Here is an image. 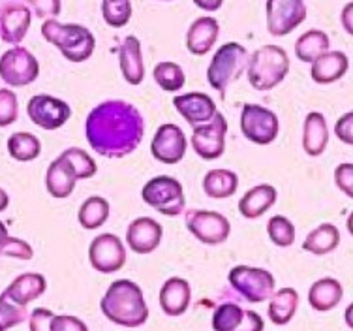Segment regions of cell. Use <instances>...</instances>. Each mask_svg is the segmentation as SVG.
Masks as SVG:
<instances>
[{
	"label": "cell",
	"instance_id": "ba28073f",
	"mask_svg": "<svg viewBox=\"0 0 353 331\" xmlns=\"http://www.w3.org/2000/svg\"><path fill=\"white\" fill-rule=\"evenodd\" d=\"M40 74V64L28 49L15 46L0 57V77L10 87H27Z\"/></svg>",
	"mask_w": 353,
	"mask_h": 331
},
{
	"label": "cell",
	"instance_id": "3957f363",
	"mask_svg": "<svg viewBox=\"0 0 353 331\" xmlns=\"http://www.w3.org/2000/svg\"><path fill=\"white\" fill-rule=\"evenodd\" d=\"M41 36L54 46L70 62L88 61L96 48L94 34L83 25L61 23V21L46 19L41 25Z\"/></svg>",
	"mask_w": 353,
	"mask_h": 331
},
{
	"label": "cell",
	"instance_id": "d6986e66",
	"mask_svg": "<svg viewBox=\"0 0 353 331\" xmlns=\"http://www.w3.org/2000/svg\"><path fill=\"white\" fill-rule=\"evenodd\" d=\"M220 34V25L211 15H203L190 25L186 32V49L192 55L203 57L214 48Z\"/></svg>",
	"mask_w": 353,
	"mask_h": 331
},
{
	"label": "cell",
	"instance_id": "6da1fadb",
	"mask_svg": "<svg viewBox=\"0 0 353 331\" xmlns=\"http://www.w3.org/2000/svg\"><path fill=\"white\" fill-rule=\"evenodd\" d=\"M87 142L98 155L123 158L134 153L145 134V122L136 106L124 100L98 104L85 122Z\"/></svg>",
	"mask_w": 353,
	"mask_h": 331
},
{
	"label": "cell",
	"instance_id": "c3c4849f",
	"mask_svg": "<svg viewBox=\"0 0 353 331\" xmlns=\"http://www.w3.org/2000/svg\"><path fill=\"white\" fill-rule=\"evenodd\" d=\"M194 4L203 12H216L222 8L224 0H194Z\"/></svg>",
	"mask_w": 353,
	"mask_h": 331
},
{
	"label": "cell",
	"instance_id": "816d5d0a",
	"mask_svg": "<svg viewBox=\"0 0 353 331\" xmlns=\"http://www.w3.org/2000/svg\"><path fill=\"white\" fill-rule=\"evenodd\" d=\"M8 237V228L4 226V223H0V247L4 243V239Z\"/></svg>",
	"mask_w": 353,
	"mask_h": 331
},
{
	"label": "cell",
	"instance_id": "277c9868",
	"mask_svg": "<svg viewBox=\"0 0 353 331\" xmlns=\"http://www.w3.org/2000/svg\"><path fill=\"white\" fill-rule=\"evenodd\" d=\"M290 72V57L280 46H263L248 57L246 75L256 91H271Z\"/></svg>",
	"mask_w": 353,
	"mask_h": 331
},
{
	"label": "cell",
	"instance_id": "d590c367",
	"mask_svg": "<svg viewBox=\"0 0 353 331\" xmlns=\"http://www.w3.org/2000/svg\"><path fill=\"white\" fill-rule=\"evenodd\" d=\"M59 158H62L64 162L68 164L72 171L77 177V181H83V179H90V177L96 176V171H98V166L96 162L90 158L87 151L77 149V147H70L62 153Z\"/></svg>",
	"mask_w": 353,
	"mask_h": 331
},
{
	"label": "cell",
	"instance_id": "4dcf8cb0",
	"mask_svg": "<svg viewBox=\"0 0 353 331\" xmlns=\"http://www.w3.org/2000/svg\"><path fill=\"white\" fill-rule=\"evenodd\" d=\"M239 189V177L230 169H211L203 177V190L209 198H222L233 196Z\"/></svg>",
	"mask_w": 353,
	"mask_h": 331
},
{
	"label": "cell",
	"instance_id": "cb8c5ba5",
	"mask_svg": "<svg viewBox=\"0 0 353 331\" xmlns=\"http://www.w3.org/2000/svg\"><path fill=\"white\" fill-rule=\"evenodd\" d=\"M329 143V126L323 113L312 111L305 119L303 126V149L308 156L323 155Z\"/></svg>",
	"mask_w": 353,
	"mask_h": 331
},
{
	"label": "cell",
	"instance_id": "f546056e",
	"mask_svg": "<svg viewBox=\"0 0 353 331\" xmlns=\"http://www.w3.org/2000/svg\"><path fill=\"white\" fill-rule=\"evenodd\" d=\"M75 182H77V177L62 158H57L51 162L48 176H46V187H48V192L51 196L68 198L74 192Z\"/></svg>",
	"mask_w": 353,
	"mask_h": 331
},
{
	"label": "cell",
	"instance_id": "ee69618b",
	"mask_svg": "<svg viewBox=\"0 0 353 331\" xmlns=\"http://www.w3.org/2000/svg\"><path fill=\"white\" fill-rule=\"evenodd\" d=\"M49 331H87V325L75 316H70V314H61V316L54 314L51 325H49Z\"/></svg>",
	"mask_w": 353,
	"mask_h": 331
},
{
	"label": "cell",
	"instance_id": "b9f144b4",
	"mask_svg": "<svg viewBox=\"0 0 353 331\" xmlns=\"http://www.w3.org/2000/svg\"><path fill=\"white\" fill-rule=\"evenodd\" d=\"M27 4L40 19H54L57 15H61L62 10L61 0H27Z\"/></svg>",
	"mask_w": 353,
	"mask_h": 331
},
{
	"label": "cell",
	"instance_id": "f1b7e54d",
	"mask_svg": "<svg viewBox=\"0 0 353 331\" xmlns=\"http://www.w3.org/2000/svg\"><path fill=\"white\" fill-rule=\"evenodd\" d=\"M340 245V231L339 228L331 223L319 224L318 228H314L306 239L303 241V250L310 252L314 256H327L331 254Z\"/></svg>",
	"mask_w": 353,
	"mask_h": 331
},
{
	"label": "cell",
	"instance_id": "e0dca14e",
	"mask_svg": "<svg viewBox=\"0 0 353 331\" xmlns=\"http://www.w3.org/2000/svg\"><path fill=\"white\" fill-rule=\"evenodd\" d=\"M162 224L150 216H139L126 230V243L136 254L145 256L158 249V245L162 241Z\"/></svg>",
	"mask_w": 353,
	"mask_h": 331
},
{
	"label": "cell",
	"instance_id": "484cf974",
	"mask_svg": "<svg viewBox=\"0 0 353 331\" xmlns=\"http://www.w3.org/2000/svg\"><path fill=\"white\" fill-rule=\"evenodd\" d=\"M48 288V281L40 273H23L15 278L14 283L8 286L4 294L12 299L14 303L27 307L30 301L38 299Z\"/></svg>",
	"mask_w": 353,
	"mask_h": 331
},
{
	"label": "cell",
	"instance_id": "7a4b0ae2",
	"mask_svg": "<svg viewBox=\"0 0 353 331\" xmlns=\"http://www.w3.org/2000/svg\"><path fill=\"white\" fill-rule=\"evenodd\" d=\"M100 309L108 320L124 328H139L149 318V307L145 303L141 288L128 278H119L109 284L100 301Z\"/></svg>",
	"mask_w": 353,
	"mask_h": 331
},
{
	"label": "cell",
	"instance_id": "ffe728a7",
	"mask_svg": "<svg viewBox=\"0 0 353 331\" xmlns=\"http://www.w3.org/2000/svg\"><path fill=\"white\" fill-rule=\"evenodd\" d=\"M32 14L23 4H8L0 14V36L8 44H21L27 36Z\"/></svg>",
	"mask_w": 353,
	"mask_h": 331
},
{
	"label": "cell",
	"instance_id": "8fae6325",
	"mask_svg": "<svg viewBox=\"0 0 353 331\" xmlns=\"http://www.w3.org/2000/svg\"><path fill=\"white\" fill-rule=\"evenodd\" d=\"M267 30L272 36H288L306 19L305 0H267Z\"/></svg>",
	"mask_w": 353,
	"mask_h": 331
},
{
	"label": "cell",
	"instance_id": "5b68a950",
	"mask_svg": "<svg viewBox=\"0 0 353 331\" xmlns=\"http://www.w3.org/2000/svg\"><path fill=\"white\" fill-rule=\"evenodd\" d=\"M248 64V53L237 41H228L216 49L207 68V82L224 98L231 83H235Z\"/></svg>",
	"mask_w": 353,
	"mask_h": 331
},
{
	"label": "cell",
	"instance_id": "52a82bcc",
	"mask_svg": "<svg viewBox=\"0 0 353 331\" xmlns=\"http://www.w3.org/2000/svg\"><path fill=\"white\" fill-rule=\"evenodd\" d=\"M228 281L248 303H261L271 298L276 281L271 271L252 265H235L228 275Z\"/></svg>",
	"mask_w": 353,
	"mask_h": 331
},
{
	"label": "cell",
	"instance_id": "9c48e42d",
	"mask_svg": "<svg viewBox=\"0 0 353 331\" xmlns=\"http://www.w3.org/2000/svg\"><path fill=\"white\" fill-rule=\"evenodd\" d=\"M241 130L246 140L256 145H269L276 140L280 130L279 117L274 111L258 106V104H245L241 111Z\"/></svg>",
	"mask_w": 353,
	"mask_h": 331
},
{
	"label": "cell",
	"instance_id": "7dc6e473",
	"mask_svg": "<svg viewBox=\"0 0 353 331\" xmlns=\"http://www.w3.org/2000/svg\"><path fill=\"white\" fill-rule=\"evenodd\" d=\"M340 19H342V27H344V30H346L350 36H353V0L352 2H347L346 6H344Z\"/></svg>",
	"mask_w": 353,
	"mask_h": 331
},
{
	"label": "cell",
	"instance_id": "f5cc1de1",
	"mask_svg": "<svg viewBox=\"0 0 353 331\" xmlns=\"http://www.w3.org/2000/svg\"><path fill=\"white\" fill-rule=\"evenodd\" d=\"M346 228H347V231H350V236L353 237V211H352V213H350V216H347Z\"/></svg>",
	"mask_w": 353,
	"mask_h": 331
},
{
	"label": "cell",
	"instance_id": "4fadbf2b",
	"mask_svg": "<svg viewBox=\"0 0 353 331\" xmlns=\"http://www.w3.org/2000/svg\"><path fill=\"white\" fill-rule=\"evenodd\" d=\"M186 226L192 236L205 245H222L231 234L230 220L214 211H188Z\"/></svg>",
	"mask_w": 353,
	"mask_h": 331
},
{
	"label": "cell",
	"instance_id": "30bf717a",
	"mask_svg": "<svg viewBox=\"0 0 353 331\" xmlns=\"http://www.w3.org/2000/svg\"><path fill=\"white\" fill-rule=\"evenodd\" d=\"M228 121L222 113H214L211 121L196 124L192 132V147L203 160H216L224 155Z\"/></svg>",
	"mask_w": 353,
	"mask_h": 331
},
{
	"label": "cell",
	"instance_id": "f6af8a7d",
	"mask_svg": "<svg viewBox=\"0 0 353 331\" xmlns=\"http://www.w3.org/2000/svg\"><path fill=\"white\" fill-rule=\"evenodd\" d=\"M334 135H336L342 143H346V145H352L353 147V111L344 113V115L336 121V124H334Z\"/></svg>",
	"mask_w": 353,
	"mask_h": 331
},
{
	"label": "cell",
	"instance_id": "ac0fdd59",
	"mask_svg": "<svg viewBox=\"0 0 353 331\" xmlns=\"http://www.w3.org/2000/svg\"><path fill=\"white\" fill-rule=\"evenodd\" d=\"M173 106L186 121L190 122L192 126L211 121L214 113H216L214 100L205 93H186V95L175 96Z\"/></svg>",
	"mask_w": 353,
	"mask_h": 331
},
{
	"label": "cell",
	"instance_id": "db71d44e",
	"mask_svg": "<svg viewBox=\"0 0 353 331\" xmlns=\"http://www.w3.org/2000/svg\"><path fill=\"white\" fill-rule=\"evenodd\" d=\"M160 2H171V0H160Z\"/></svg>",
	"mask_w": 353,
	"mask_h": 331
},
{
	"label": "cell",
	"instance_id": "83f0119b",
	"mask_svg": "<svg viewBox=\"0 0 353 331\" xmlns=\"http://www.w3.org/2000/svg\"><path fill=\"white\" fill-rule=\"evenodd\" d=\"M269 301V318L274 325H285L292 322L297 307H299V294L295 288H280L272 292Z\"/></svg>",
	"mask_w": 353,
	"mask_h": 331
},
{
	"label": "cell",
	"instance_id": "2e32d148",
	"mask_svg": "<svg viewBox=\"0 0 353 331\" xmlns=\"http://www.w3.org/2000/svg\"><path fill=\"white\" fill-rule=\"evenodd\" d=\"M212 328L216 331H258L263 330V320L258 312L245 311L237 303H224L212 314Z\"/></svg>",
	"mask_w": 353,
	"mask_h": 331
},
{
	"label": "cell",
	"instance_id": "d4e9b609",
	"mask_svg": "<svg viewBox=\"0 0 353 331\" xmlns=\"http://www.w3.org/2000/svg\"><path fill=\"white\" fill-rule=\"evenodd\" d=\"M279 192L271 185H258L246 192L245 196L241 198L239 202V213L245 216V218H259L265 215L267 211L271 209L272 205L276 203Z\"/></svg>",
	"mask_w": 353,
	"mask_h": 331
},
{
	"label": "cell",
	"instance_id": "74e56055",
	"mask_svg": "<svg viewBox=\"0 0 353 331\" xmlns=\"http://www.w3.org/2000/svg\"><path fill=\"white\" fill-rule=\"evenodd\" d=\"M267 234H269V239L276 247H292L293 241H295V236H297L292 220L282 215L272 216L271 220L267 223Z\"/></svg>",
	"mask_w": 353,
	"mask_h": 331
},
{
	"label": "cell",
	"instance_id": "603a6c76",
	"mask_svg": "<svg viewBox=\"0 0 353 331\" xmlns=\"http://www.w3.org/2000/svg\"><path fill=\"white\" fill-rule=\"evenodd\" d=\"M119 62H121V72L126 83L130 85H139L145 77V64H143L141 41L136 36H126L119 49Z\"/></svg>",
	"mask_w": 353,
	"mask_h": 331
},
{
	"label": "cell",
	"instance_id": "60d3db41",
	"mask_svg": "<svg viewBox=\"0 0 353 331\" xmlns=\"http://www.w3.org/2000/svg\"><path fill=\"white\" fill-rule=\"evenodd\" d=\"M0 256H10V258H19V260H30L34 256V250L32 247L23 241V239H15V237L8 236L4 239V243L0 247Z\"/></svg>",
	"mask_w": 353,
	"mask_h": 331
},
{
	"label": "cell",
	"instance_id": "ab89813d",
	"mask_svg": "<svg viewBox=\"0 0 353 331\" xmlns=\"http://www.w3.org/2000/svg\"><path fill=\"white\" fill-rule=\"evenodd\" d=\"M17 117H19V106L15 93L8 88H0V126L14 124Z\"/></svg>",
	"mask_w": 353,
	"mask_h": 331
},
{
	"label": "cell",
	"instance_id": "bcb514c9",
	"mask_svg": "<svg viewBox=\"0 0 353 331\" xmlns=\"http://www.w3.org/2000/svg\"><path fill=\"white\" fill-rule=\"evenodd\" d=\"M53 312L48 309H34L30 314V330L32 331H49L51 320H53Z\"/></svg>",
	"mask_w": 353,
	"mask_h": 331
},
{
	"label": "cell",
	"instance_id": "5bb4252c",
	"mask_svg": "<svg viewBox=\"0 0 353 331\" xmlns=\"http://www.w3.org/2000/svg\"><path fill=\"white\" fill-rule=\"evenodd\" d=\"M27 113L36 126L43 130H59L70 121L72 108L54 96L36 95L28 100Z\"/></svg>",
	"mask_w": 353,
	"mask_h": 331
},
{
	"label": "cell",
	"instance_id": "d6a6232c",
	"mask_svg": "<svg viewBox=\"0 0 353 331\" xmlns=\"http://www.w3.org/2000/svg\"><path fill=\"white\" fill-rule=\"evenodd\" d=\"M109 213H111V207H109V202L105 198L90 196L79 207L77 220L85 230H96V228L105 224V220L109 218Z\"/></svg>",
	"mask_w": 353,
	"mask_h": 331
},
{
	"label": "cell",
	"instance_id": "7402d4cb",
	"mask_svg": "<svg viewBox=\"0 0 353 331\" xmlns=\"http://www.w3.org/2000/svg\"><path fill=\"white\" fill-rule=\"evenodd\" d=\"M347 68H350V61L347 55L342 51H325L323 55H319L318 59L312 62V70L310 75L312 79L319 85H329L342 79L346 75Z\"/></svg>",
	"mask_w": 353,
	"mask_h": 331
},
{
	"label": "cell",
	"instance_id": "8d00e7d4",
	"mask_svg": "<svg viewBox=\"0 0 353 331\" xmlns=\"http://www.w3.org/2000/svg\"><path fill=\"white\" fill-rule=\"evenodd\" d=\"M102 15L109 27H126L132 19V2L130 0H102Z\"/></svg>",
	"mask_w": 353,
	"mask_h": 331
},
{
	"label": "cell",
	"instance_id": "e575fe53",
	"mask_svg": "<svg viewBox=\"0 0 353 331\" xmlns=\"http://www.w3.org/2000/svg\"><path fill=\"white\" fill-rule=\"evenodd\" d=\"M154 82L158 83V87L165 91V93H176L184 87L186 83V75H184V70L176 62L163 61L158 62L154 66Z\"/></svg>",
	"mask_w": 353,
	"mask_h": 331
},
{
	"label": "cell",
	"instance_id": "4316f807",
	"mask_svg": "<svg viewBox=\"0 0 353 331\" xmlns=\"http://www.w3.org/2000/svg\"><path fill=\"white\" fill-rule=\"evenodd\" d=\"M342 296H344V288L336 278H319L308 290V303L314 311L329 312L342 301Z\"/></svg>",
	"mask_w": 353,
	"mask_h": 331
},
{
	"label": "cell",
	"instance_id": "f35d334b",
	"mask_svg": "<svg viewBox=\"0 0 353 331\" xmlns=\"http://www.w3.org/2000/svg\"><path fill=\"white\" fill-rule=\"evenodd\" d=\"M27 318V311L23 305L14 303L6 294L0 296V330H8L21 324Z\"/></svg>",
	"mask_w": 353,
	"mask_h": 331
},
{
	"label": "cell",
	"instance_id": "1f68e13d",
	"mask_svg": "<svg viewBox=\"0 0 353 331\" xmlns=\"http://www.w3.org/2000/svg\"><path fill=\"white\" fill-rule=\"evenodd\" d=\"M329 36L323 30L312 28L308 32L301 34L299 40L295 41V55L297 59L303 62H314L319 55H323L329 51Z\"/></svg>",
	"mask_w": 353,
	"mask_h": 331
},
{
	"label": "cell",
	"instance_id": "681fc988",
	"mask_svg": "<svg viewBox=\"0 0 353 331\" xmlns=\"http://www.w3.org/2000/svg\"><path fill=\"white\" fill-rule=\"evenodd\" d=\"M8 205H10V198H8L6 190L0 189V213H2V211H6Z\"/></svg>",
	"mask_w": 353,
	"mask_h": 331
},
{
	"label": "cell",
	"instance_id": "836d02e7",
	"mask_svg": "<svg viewBox=\"0 0 353 331\" xmlns=\"http://www.w3.org/2000/svg\"><path fill=\"white\" fill-rule=\"evenodd\" d=\"M8 153L19 162H30L41 153V143L30 132H15L8 138Z\"/></svg>",
	"mask_w": 353,
	"mask_h": 331
},
{
	"label": "cell",
	"instance_id": "9a60e30c",
	"mask_svg": "<svg viewBox=\"0 0 353 331\" xmlns=\"http://www.w3.org/2000/svg\"><path fill=\"white\" fill-rule=\"evenodd\" d=\"M186 138H184V132L176 124H162L160 129L157 130V134L150 142V155L154 156V160L162 164H168V166H173V164H179L186 155Z\"/></svg>",
	"mask_w": 353,
	"mask_h": 331
},
{
	"label": "cell",
	"instance_id": "44dd1931",
	"mask_svg": "<svg viewBox=\"0 0 353 331\" xmlns=\"http://www.w3.org/2000/svg\"><path fill=\"white\" fill-rule=\"evenodd\" d=\"M192 290L188 281L181 277L168 278L160 288V307L168 316H181L188 311Z\"/></svg>",
	"mask_w": 353,
	"mask_h": 331
},
{
	"label": "cell",
	"instance_id": "7c38bea8",
	"mask_svg": "<svg viewBox=\"0 0 353 331\" xmlns=\"http://www.w3.org/2000/svg\"><path fill=\"white\" fill-rule=\"evenodd\" d=\"M88 260L98 273H103V275L117 273L126 264V249L117 236L102 234L88 247Z\"/></svg>",
	"mask_w": 353,
	"mask_h": 331
},
{
	"label": "cell",
	"instance_id": "f907efd6",
	"mask_svg": "<svg viewBox=\"0 0 353 331\" xmlns=\"http://www.w3.org/2000/svg\"><path fill=\"white\" fill-rule=\"evenodd\" d=\"M344 320H346V324L353 330V303L350 305L346 309V312H344Z\"/></svg>",
	"mask_w": 353,
	"mask_h": 331
},
{
	"label": "cell",
	"instance_id": "7bdbcfd3",
	"mask_svg": "<svg viewBox=\"0 0 353 331\" xmlns=\"http://www.w3.org/2000/svg\"><path fill=\"white\" fill-rule=\"evenodd\" d=\"M334 182L347 198L353 200V164H340L334 169Z\"/></svg>",
	"mask_w": 353,
	"mask_h": 331
},
{
	"label": "cell",
	"instance_id": "8992f818",
	"mask_svg": "<svg viewBox=\"0 0 353 331\" xmlns=\"http://www.w3.org/2000/svg\"><path fill=\"white\" fill-rule=\"evenodd\" d=\"M143 202L165 216L183 215L186 198L184 189L175 177L158 176L150 179L141 190Z\"/></svg>",
	"mask_w": 353,
	"mask_h": 331
}]
</instances>
